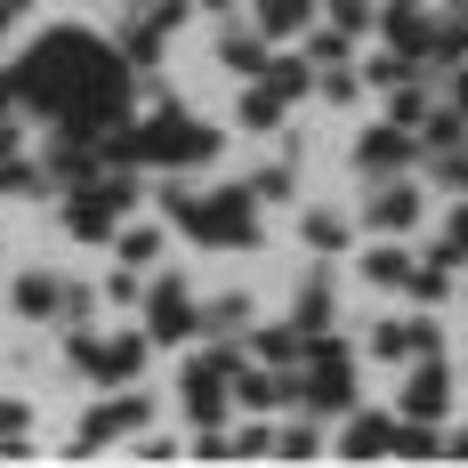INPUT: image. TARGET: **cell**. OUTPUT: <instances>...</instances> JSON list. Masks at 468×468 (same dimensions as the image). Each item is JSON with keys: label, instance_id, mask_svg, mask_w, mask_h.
Returning <instances> with one entry per match:
<instances>
[{"label": "cell", "instance_id": "2", "mask_svg": "<svg viewBox=\"0 0 468 468\" xmlns=\"http://www.w3.org/2000/svg\"><path fill=\"white\" fill-rule=\"evenodd\" d=\"M170 218H178L194 242H210V250H250V242H259V194L250 186H218V194L170 186Z\"/></svg>", "mask_w": 468, "mask_h": 468}, {"label": "cell", "instance_id": "31", "mask_svg": "<svg viewBox=\"0 0 468 468\" xmlns=\"http://www.w3.org/2000/svg\"><path fill=\"white\" fill-rule=\"evenodd\" d=\"M16 113V73H0V122Z\"/></svg>", "mask_w": 468, "mask_h": 468}, {"label": "cell", "instance_id": "13", "mask_svg": "<svg viewBox=\"0 0 468 468\" xmlns=\"http://www.w3.org/2000/svg\"><path fill=\"white\" fill-rule=\"evenodd\" d=\"M324 16V0H259V33L267 41H291V33H307Z\"/></svg>", "mask_w": 468, "mask_h": 468}, {"label": "cell", "instance_id": "7", "mask_svg": "<svg viewBox=\"0 0 468 468\" xmlns=\"http://www.w3.org/2000/svg\"><path fill=\"white\" fill-rule=\"evenodd\" d=\"M178 25H186V0H154V8H138V16L122 25V57H130V73H154L162 33H178Z\"/></svg>", "mask_w": 468, "mask_h": 468}, {"label": "cell", "instance_id": "35", "mask_svg": "<svg viewBox=\"0 0 468 468\" xmlns=\"http://www.w3.org/2000/svg\"><path fill=\"white\" fill-rule=\"evenodd\" d=\"M194 8H210V16H227V8H234V0H194Z\"/></svg>", "mask_w": 468, "mask_h": 468}, {"label": "cell", "instance_id": "11", "mask_svg": "<svg viewBox=\"0 0 468 468\" xmlns=\"http://www.w3.org/2000/svg\"><path fill=\"white\" fill-rule=\"evenodd\" d=\"M356 162H364L372 178H396V170L412 162V130H404V122H379V130H364V138H356Z\"/></svg>", "mask_w": 468, "mask_h": 468}, {"label": "cell", "instance_id": "24", "mask_svg": "<svg viewBox=\"0 0 468 468\" xmlns=\"http://www.w3.org/2000/svg\"><path fill=\"white\" fill-rule=\"evenodd\" d=\"M436 267H468V202L452 210V227H444V242H436Z\"/></svg>", "mask_w": 468, "mask_h": 468}, {"label": "cell", "instance_id": "27", "mask_svg": "<svg viewBox=\"0 0 468 468\" xmlns=\"http://www.w3.org/2000/svg\"><path fill=\"white\" fill-rule=\"evenodd\" d=\"M331 25H339V33H364V25H372V0H331Z\"/></svg>", "mask_w": 468, "mask_h": 468}, {"label": "cell", "instance_id": "12", "mask_svg": "<svg viewBox=\"0 0 468 468\" xmlns=\"http://www.w3.org/2000/svg\"><path fill=\"white\" fill-rule=\"evenodd\" d=\"M364 227H379V234H412V227H420V194L404 186V178H379L372 210H364Z\"/></svg>", "mask_w": 468, "mask_h": 468}, {"label": "cell", "instance_id": "17", "mask_svg": "<svg viewBox=\"0 0 468 468\" xmlns=\"http://www.w3.org/2000/svg\"><path fill=\"white\" fill-rule=\"evenodd\" d=\"M364 275H372L379 291H404V282H412V259H404L396 242H379V250H364Z\"/></svg>", "mask_w": 468, "mask_h": 468}, {"label": "cell", "instance_id": "21", "mask_svg": "<svg viewBox=\"0 0 468 468\" xmlns=\"http://www.w3.org/2000/svg\"><path fill=\"white\" fill-rule=\"evenodd\" d=\"M250 356H259V364H275V372H291V364H299V331L282 324V331H259V339H250Z\"/></svg>", "mask_w": 468, "mask_h": 468}, {"label": "cell", "instance_id": "28", "mask_svg": "<svg viewBox=\"0 0 468 468\" xmlns=\"http://www.w3.org/2000/svg\"><path fill=\"white\" fill-rule=\"evenodd\" d=\"M315 444H324V436H315V428H282V436H275V452H282V461H307V452H315Z\"/></svg>", "mask_w": 468, "mask_h": 468}, {"label": "cell", "instance_id": "8", "mask_svg": "<svg viewBox=\"0 0 468 468\" xmlns=\"http://www.w3.org/2000/svg\"><path fill=\"white\" fill-rule=\"evenodd\" d=\"M444 404H452V364H444V356H420V372L404 379L396 412H404V420H444Z\"/></svg>", "mask_w": 468, "mask_h": 468}, {"label": "cell", "instance_id": "19", "mask_svg": "<svg viewBox=\"0 0 468 468\" xmlns=\"http://www.w3.org/2000/svg\"><path fill=\"white\" fill-rule=\"evenodd\" d=\"M218 57H227L234 73H250V81H259V73H267V33H227Z\"/></svg>", "mask_w": 468, "mask_h": 468}, {"label": "cell", "instance_id": "33", "mask_svg": "<svg viewBox=\"0 0 468 468\" xmlns=\"http://www.w3.org/2000/svg\"><path fill=\"white\" fill-rule=\"evenodd\" d=\"M452 113L468 122V65H461V81H452Z\"/></svg>", "mask_w": 468, "mask_h": 468}, {"label": "cell", "instance_id": "34", "mask_svg": "<svg viewBox=\"0 0 468 468\" xmlns=\"http://www.w3.org/2000/svg\"><path fill=\"white\" fill-rule=\"evenodd\" d=\"M8 25H16V0H0V33H8Z\"/></svg>", "mask_w": 468, "mask_h": 468}, {"label": "cell", "instance_id": "5", "mask_svg": "<svg viewBox=\"0 0 468 468\" xmlns=\"http://www.w3.org/2000/svg\"><path fill=\"white\" fill-rule=\"evenodd\" d=\"M145 339H154V347L202 339V307L186 299V282H154V291H145Z\"/></svg>", "mask_w": 468, "mask_h": 468}, {"label": "cell", "instance_id": "16", "mask_svg": "<svg viewBox=\"0 0 468 468\" xmlns=\"http://www.w3.org/2000/svg\"><path fill=\"white\" fill-rule=\"evenodd\" d=\"M299 234H307V250H315V259H339V250H347V242H356V234H347V218H339V210H307V218H299Z\"/></svg>", "mask_w": 468, "mask_h": 468}, {"label": "cell", "instance_id": "3", "mask_svg": "<svg viewBox=\"0 0 468 468\" xmlns=\"http://www.w3.org/2000/svg\"><path fill=\"white\" fill-rule=\"evenodd\" d=\"M299 404H315V412L356 404V356L339 339H299Z\"/></svg>", "mask_w": 468, "mask_h": 468}, {"label": "cell", "instance_id": "32", "mask_svg": "<svg viewBox=\"0 0 468 468\" xmlns=\"http://www.w3.org/2000/svg\"><path fill=\"white\" fill-rule=\"evenodd\" d=\"M444 461H468V428H452V436H444Z\"/></svg>", "mask_w": 468, "mask_h": 468}, {"label": "cell", "instance_id": "18", "mask_svg": "<svg viewBox=\"0 0 468 468\" xmlns=\"http://www.w3.org/2000/svg\"><path fill=\"white\" fill-rule=\"evenodd\" d=\"M291 331H299V339L331 331V291H324V282H307V291H299V307H291Z\"/></svg>", "mask_w": 468, "mask_h": 468}, {"label": "cell", "instance_id": "25", "mask_svg": "<svg viewBox=\"0 0 468 468\" xmlns=\"http://www.w3.org/2000/svg\"><path fill=\"white\" fill-rule=\"evenodd\" d=\"M428 113H436V105H428V97H420V90H412V81H404V90L388 97V122H404V130H420Z\"/></svg>", "mask_w": 468, "mask_h": 468}, {"label": "cell", "instance_id": "26", "mask_svg": "<svg viewBox=\"0 0 468 468\" xmlns=\"http://www.w3.org/2000/svg\"><path fill=\"white\" fill-rule=\"evenodd\" d=\"M41 162H0V194H41Z\"/></svg>", "mask_w": 468, "mask_h": 468}, {"label": "cell", "instance_id": "15", "mask_svg": "<svg viewBox=\"0 0 468 468\" xmlns=\"http://www.w3.org/2000/svg\"><path fill=\"white\" fill-rule=\"evenodd\" d=\"M65 291H73V282H57V275H25V282H16V315H33V324L65 315Z\"/></svg>", "mask_w": 468, "mask_h": 468}, {"label": "cell", "instance_id": "1", "mask_svg": "<svg viewBox=\"0 0 468 468\" xmlns=\"http://www.w3.org/2000/svg\"><path fill=\"white\" fill-rule=\"evenodd\" d=\"M130 90H138L130 57H113L97 33H73V25L48 33V41L16 65V105L57 113V130H73V138H105V130H122Z\"/></svg>", "mask_w": 468, "mask_h": 468}, {"label": "cell", "instance_id": "30", "mask_svg": "<svg viewBox=\"0 0 468 468\" xmlns=\"http://www.w3.org/2000/svg\"><path fill=\"white\" fill-rule=\"evenodd\" d=\"M250 194H259V202H291V170H259V186H250Z\"/></svg>", "mask_w": 468, "mask_h": 468}, {"label": "cell", "instance_id": "10", "mask_svg": "<svg viewBox=\"0 0 468 468\" xmlns=\"http://www.w3.org/2000/svg\"><path fill=\"white\" fill-rule=\"evenodd\" d=\"M339 452H347V461H388V452H396V412H356V404H347Z\"/></svg>", "mask_w": 468, "mask_h": 468}, {"label": "cell", "instance_id": "14", "mask_svg": "<svg viewBox=\"0 0 468 468\" xmlns=\"http://www.w3.org/2000/svg\"><path fill=\"white\" fill-rule=\"evenodd\" d=\"M282 105H291V97H282L275 81L259 73V81L242 90V105H234V122H242V130H282Z\"/></svg>", "mask_w": 468, "mask_h": 468}, {"label": "cell", "instance_id": "6", "mask_svg": "<svg viewBox=\"0 0 468 468\" xmlns=\"http://www.w3.org/2000/svg\"><path fill=\"white\" fill-rule=\"evenodd\" d=\"M138 428H154V404H145L138 388H113V396L90 412V428H81L73 452H105V444H122V436H138Z\"/></svg>", "mask_w": 468, "mask_h": 468}, {"label": "cell", "instance_id": "29", "mask_svg": "<svg viewBox=\"0 0 468 468\" xmlns=\"http://www.w3.org/2000/svg\"><path fill=\"white\" fill-rule=\"evenodd\" d=\"M105 299H113V307H138V299H145V291H138V267H122V275L105 282Z\"/></svg>", "mask_w": 468, "mask_h": 468}, {"label": "cell", "instance_id": "37", "mask_svg": "<svg viewBox=\"0 0 468 468\" xmlns=\"http://www.w3.org/2000/svg\"><path fill=\"white\" fill-rule=\"evenodd\" d=\"M16 8H25V0H16Z\"/></svg>", "mask_w": 468, "mask_h": 468}, {"label": "cell", "instance_id": "23", "mask_svg": "<svg viewBox=\"0 0 468 468\" xmlns=\"http://www.w3.org/2000/svg\"><path fill=\"white\" fill-rule=\"evenodd\" d=\"M404 291H412L420 307H436V299L452 291V267H436V259H428V267H412V282H404Z\"/></svg>", "mask_w": 468, "mask_h": 468}, {"label": "cell", "instance_id": "36", "mask_svg": "<svg viewBox=\"0 0 468 468\" xmlns=\"http://www.w3.org/2000/svg\"><path fill=\"white\" fill-rule=\"evenodd\" d=\"M388 8H420V0H388Z\"/></svg>", "mask_w": 468, "mask_h": 468}, {"label": "cell", "instance_id": "22", "mask_svg": "<svg viewBox=\"0 0 468 468\" xmlns=\"http://www.w3.org/2000/svg\"><path fill=\"white\" fill-rule=\"evenodd\" d=\"M364 81H379V90H404V81H412V57H404V48H379L372 65H364Z\"/></svg>", "mask_w": 468, "mask_h": 468}, {"label": "cell", "instance_id": "4", "mask_svg": "<svg viewBox=\"0 0 468 468\" xmlns=\"http://www.w3.org/2000/svg\"><path fill=\"white\" fill-rule=\"evenodd\" d=\"M234 347H210V356H194L186 364V379H178V404H186V420L194 428H227V412H234Z\"/></svg>", "mask_w": 468, "mask_h": 468}, {"label": "cell", "instance_id": "9", "mask_svg": "<svg viewBox=\"0 0 468 468\" xmlns=\"http://www.w3.org/2000/svg\"><path fill=\"white\" fill-rule=\"evenodd\" d=\"M145 347H154L145 331H122V339H97V356L81 364V372H90L97 388H130V379L145 372Z\"/></svg>", "mask_w": 468, "mask_h": 468}, {"label": "cell", "instance_id": "20", "mask_svg": "<svg viewBox=\"0 0 468 468\" xmlns=\"http://www.w3.org/2000/svg\"><path fill=\"white\" fill-rule=\"evenodd\" d=\"M113 250H122V267H154V259H162V227H122Z\"/></svg>", "mask_w": 468, "mask_h": 468}]
</instances>
